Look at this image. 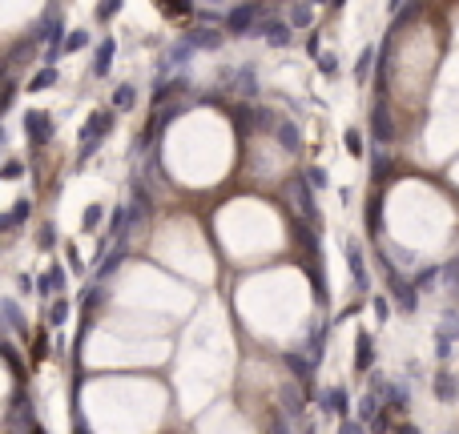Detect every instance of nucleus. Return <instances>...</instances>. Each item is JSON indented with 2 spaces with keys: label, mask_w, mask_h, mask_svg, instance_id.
<instances>
[{
  "label": "nucleus",
  "mask_w": 459,
  "mask_h": 434,
  "mask_svg": "<svg viewBox=\"0 0 459 434\" xmlns=\"http://www.w3.org/2000/svg\"><path fill=\"white\" fill-rule=\"evenodd\" d=\"M133 105V85H121L117 89V109H129Z\"/></svg>",
  "instance_id": "7"
},
{
  "label": "nucleus",
  "mask_w": 459,
  "mask_h": 434,
  "mask_svg": "<svg viewBox=\"0 0 459 434\" xmlns=\"http://www.w3.org/2000/svg\"><path fill=\"white\" fill-rule=\"evenodd\" d=\"M109 125H113V113H93L89 117V125L81 129V141H85V153H81V161L85 157H93V145L109 133Z\"/></svg>",
  "instance_id": "1"
},
{
  "label": "nucleus",
  "mask_w": 459,
  "mask_h": 434,
  "mask_svg": "<svg viewBox=\"0 0 459 434\" xmlns=\"http://www.w3.org/2000/svg\"><path fill=\"white\" fill-rule=\"evenodd\" d=\"M254 21H258V4L234 8L230 12V32H254Z\"/></svg>",
  "instance_id": "2"
},
{
  "label": "nucleus",
  "mask_w": 459,
  "mask_h": 434,
  "mask_svg": "<svg viewBox=\"0 0 459 434\" xmlns=\"http://www.w3.org/2000/svg\"><path fill=\"white\" fill-rule=\"evenodd\" d=\"M53 81H57V72H53V69H45V72H37V77H32V85H28V89H32V92H41L45 85H53Z\"/></svg>",
  "instance_id": "6"
},
{
  "label": "nucleus",
  "mask_w": 459,
  "mask_h": 434,
  "mask_svg": "<svg viewBox=\"0 0 459 434\" xmlns=\"http://www.w3.org/2000/svg\"><path fill=\"white\" fill-rule=\"evenodd\" d=\"M319 69L326 72V77H335V72H339V65H335V61H330L326 52H319Z\"/></svg>",
  "instance_id": "9"
},
{
  "label": "nucleus",
  "mask_w": 459,
  "mask_h": 434,
  "mask_svg": "<svg viewBox=\"0 0 459 434\" xmlns=\"http://www.w3.org/2000/svg\"><path fill=\"white\" fill-rule=\"evenodd\" d=\"M262 24H266L262 32H266V41H270V45H286V41H290V32H286V21H262Z\"/></svg>",
  "instance_id": "4"
},
{
  "label": "nucleus",
  "mask_w": 459,
  "mask_h": 434,
  "mask_svg": "<svg viewBox=\"0 0 459 434\" xmlns=\"http://www.w3.org/2000/svg\"><path fill=\"white\" fill-rule=\"evenodd\" d=\"M117 8H121V0H101V8H97V17H101V21H109V17H113Z\"/></svg>",
  "instance_id": "8"
},
{
  "label": "nucleus",
  "mask_w": 459,
  "mask_h": 434,
  "mask_svg": "<svg viewBox=\"0 0 459 434\" xmlns=\"http://www.w3.org/2000/svg\"><path fill=\"white\" fill-rule=\"evenodd\" d=\"M48 133H53L48 117H45V113H28V137H32V141H45Z\"/></svg>",
  "instance_id": "3"
},
{
  "label": "nucleus",
  "mask_w": 459,
  "mask_h": 434,
  "mask_svg": "<svg viewBox=\"0 0 459 434\" xmlns=\"http://www.w3.org/2000/svg\"><path fill=\"white\" fill-rule=\"evenodd\" d=\"M113 52H117L113 41H105V45L97 48V65H93V72H97V77H105V72H109V61H113Z\"/></svg>",
  "instance_id": "5"
}]
</instances>
